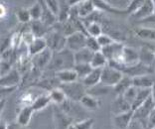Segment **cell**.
<instances>
[{"label": "cell", "mask_w": 155, "mask_h": 129, "mask_svg": "<svg viewBox=\"0 0 155 129\" xmlns=\"http://www.w3.org/2000/svg\"><path fill=\"white\" fill-rule=\"evenodd\" d=\"M153 52H154V54H155V49H154V50H153Z\"/></svg>", "instance_id": "f907efd6"}, {"label": "cell", "mask_w": 155, "mask_h": 129, "mask_svg": "<svg viewBox=\"0 0 155 129\" xmlns=\"http://www.w3.org/2000/svg\"><path fill=\"white\" fill-rule=\"evenodd\" d=\"M97 42H98V44H100V46L101 47V49L107 47V46H110V44L115 42L114 38L107 34H101L100 37L97 38Z\"/></svg>", "instance_id": "74e56055"}, {"label": "cell", "mask_w": 155, "mask_h": 129, "mask_svg": "<svg viewBox=\"0 0 155 129\" xmlns=\"http://www.w3.org/2000/svg\"><path fill=\"white\" fill-rule=\"evenodd\" d=\"M133 113H134V111L131 110L126 113L115 115L114 117V126L117 129H126L129 126L130 122L133 120Z\"/></svg>", "instance_id": "9a60e30c"}, {"label": "cell", "mask_w": 155, "mask_h": 129, "mask_svg": "<svg viewBox=\"0 0 155 129\" xmlns=\"http://www.w3.org/2000/svg\"><path fill=\"white\" fill-rule=\"evenodd\" d=\"M150 129H155V127H151Z\"/></svg>", "instance_id": "c3c4849f"}, {"label": "cell", "mask_w": 155, "mask_h": 129, "mask_svg": "<svg viewBox=\"0 0 155 129\" xmlns=\"http://www.w3.org/2000/svg\"><path fill=\"white\" fill-rule=\"evenodd\" d=\"M29 29L36 38H44L51 28L46 26L41 20H32L30 22Z\"/></svg>", "instance_id": "2e32d148"}, {"label": "cell", "mask_w": 155, "mask_h": 129, "mask_svg": "<svg viewBox=\"0 0 155 129\" xmlns=\"http://www.w3.org/2000/svg\"><path fill=\"white\" fill-rule=\"evenodd\" d=\"M139 62L143 65L155 67V54L153 50H150L149 48L143 47L139 51Z\"/></svg>", "instance_id": "cb8c5ba5"}, {"label": "cell", "mask_w": 155, "mask_h": 129, "mask_svg": "<svg viewBox=\"0 0 155 129\" xmlns=\"http://www.w3.org/2000/svg\"><path fill=\"white\" fill-rule=\"evenodd\" d=\"M29 12H30L31 19L32 20H41L42 13H43V8H42L41 1H38L31 6L29 8Z\"/></svg>", "instance_id": "836d02e7"}, {"label": "cell", "mask_w": 155, "mask_h": 129, "mask_svg": "<svg viewBox=\"0 0 155 129\" xmlns=\"http://www.w3.org/2000/svg\"><path fill=\"white\" fill-rule=\"evenodd\" d=\"M16 17L19 22H21V23H29L32 21L29 9H26V8H20L17 10Z\"/></svg>", "instance_id": "e575fe53"}, {"label": "cell", "mask_w": 155, "mask_h": 129, "mask_svg": "<svg viewBox=\"0 0 155 129\" xmlns=\"http://www.w3.org/2000/svg\"><path fill=\"white\" fill-rule=\"evenodd\" d=\"M8 129H24V127L16 122L14 124H8Z\"/></svg>", "instance_id": "ee69618b"}, {"label": "cell", "mask_w": 155, "mask_h": 129, "mask_svg": "<svg viewBox=\"0 0 155 129\" xmlns=\"http://www.w3.org/2000/svg\"><path fill=\"white\" fill-rule=\"evenodd\" d=\"M0 129H8V124L1 122V127H0Z\"/></svg>", "instance_id": "bcb514c9"}, {"label": "cell", "mask_w": 155, "mask_h": 129, "mask_svg": "<svg viewBox=\"0 0 155 129\" xmlns=\"http://www.w3.org/2000/svg\"><path fill=\"white\" fill-rule=\"evenodd\" d=\"M144 1H140V0H133V1H130L129 4L127 5V8H126V13L128 14H132L135 13L137 10H138L140 7L143 5Z\"/></svg>", "instance_id": "60d3db41"}, {"label": "cell", "mask_w": 155, "mask_h": 129, "mask_svg": "<svg viewBox=\"0 0 155 129\" xmlns=\"http://www.w3.org/2000/svg\"><path fill=\"white\" fill-rule=\"evenodd\" d=\"M55 119H56V128L57 129H67L70 125L73 124V118L66 114L62 109L55 111Z\"/></svg>", "instance_id": "ac0fdd59"}, {"label": "cell", "mask_w": 155, "mask_h": 129, "mask_svg": "<svg viewBox=\"0 0 155 129\" xmlns=\"http://www.w3.org/2000/svg\"><path fill=\"white\" fill-rule=\"evenodd\" d=\"M115 63V62H114ZM139 63V52L131 47L124 46L122 51L121 63L119 65L123 66H133Z\"/></svg>", "instance_id": "7c38bea8"}, {"label": "cell", "mask_w": 155, "mask_h": 129, "mask_svg": "<svg viewBox=\"0 0 155 129\" xmlns=\"http://www.w3.org/2000/svg\"><path fill=\"white\" fill-rule=\"evenodd\" d=\"M59 88L65 92L67 98L75 102H80L81 99L87 95V89L80 81L70 83H61Z\"/></svg>", "instance_id": "7a4b0ae2"}, {"label": "cell", "mask_w": 155, "mask_h": 129, "mask_svg": "<svg viewBox=\"0 0 155 129\" xmlns=\"http://www.w3.org/2000/svg\"><path fill=\"white\" fill-rule=\"evenodd\" d=\"M12 64L7 61L4 60H1V76H6L8 73L11 72L12 69Z\"/></svg>", "instance_id": "b9f144b4"}, {"label": "cell", "mask_w": 155, "mask_h": 129, "mask_svg": "<svg viewBox=\"0 0 155 129\" xmlns=\"http://www.w3.org/2000/svg\"><path fill=\"white\" fill-rule=\"evenodd\" d=\"M44 38L47 42L48 48L53 52H61L66 49L67 37L57 28L53 27Z\"/></svg>", "instance_id": "3957f363"}, {"label": "cell", "mask_w": 155, "mask_h": 129, "mask_svg": "<svg viewBox=\"0 0 155 129\" xmlns=\"http://www.w3.org/2000/svg\"><path fill=\"white\" fill-rule=\"evenodd\" d=\"M94 119H93V118H87V119L78 121V122L74 124H75L77 129H91L94 126Z\"/></svg>", "instance_id": "f35d334b"}, {"label": "cell", "mask_w": 155, "mask_h": 129, "mask_svg": "<svg viewBox=\"0 0 155 129\" xmlns=\"http://www.w3.org/2000/svg\"><path fill=\"white\" fill-rule=\"evenodd\" d=\"M155 82V75H146L133 79V85L137 89H152Z\"/></svg>", "instance_id": "7402d4cb"}, {"label": "cell", "mask_w": 155, "mask_h": 129, "mask_svg": "<svg viewBox=\"0 0 155 129\" xmlns=\"http://www.w3.org/2000/svg\"><path fill=\"white\" fill-rule=\"evenodd\" d=\"M154 109H155V102L152 98V96H150L142 105H140L138 108L134 110V113H133V120L145 121V122L148 123V118L150 116L151 112H152Z\"/></svg>", "instance_id": "ba28073f"}, {"label": "cell", "mask_w": 155, "mask_h": 129, "mask_svg": "<svg viewBox=\"0 0 155 129\" xmlns=\"http://www.w3.org/2000/svg\"><path fill=\"white\" fill-rule=\"evenodd\" d=\"M144 129H150L149 127H147V128H144Z\"/></svg>", "instance_id": "681fc988"}, {"label": "cell", "mask_w": 155, "mask_h": 129, "mask_svg": "<svg viewBox=\"0 0 155 129\" xmlns=\"http://www.w3.org/2000/svg\"><path fill=\"white\" fill-rule=\"evenodd\" d=\"M124 76L119 69H115L111 66L107 65V67L103 69V73H101V83L107 88H114L117 83L120 82L122 76Z\"/></svg>", "instance_id": "277c9868"}, {"label": "cell", "mask_w": 155, "mask_h": 129, "mask_svg": "<svg viewBox=\"0 0 155 129\" xmlns=\"http://www.w3.org/2000/svg\"><path fill=\"white\" fill-rule=\"evenodd\" d=\"M124 48V45L120 42L115 41L110 46H107L101 49V53L104 55V57L110 62H115L117 64L121 63V58H122V51Z\"/></svg>", "instance_id": "5b68a950"}, {"label": "cell", "mask_w": 155, "mask_h": 129, "mask_svg": "<svg viewBox=\"0 0 155 129\" xmlns=\"http://www.w3.org/2000/svg\"><path fill=\"white\" fill-rule=\"evenodd\" d=\"M150 96H151V89H138V93H137L136 98L132 104V110L134 111L140 105H142Z\"/></svg>", "instance_id": "4316f807"}, {"label": "cell", "mask_w": 155, "mask_h": 129, "mask_svg": "<svg viewBox=\"0 0 155 129\" xmlns=\"http://www.w3.org/2000/svg\"><path fill=\"white\" fill-rule=\"evenodd\" d=\"M137 93H138V89H137L136 86L133 85L129 89L126 90V92L122 96L124 97V98L127 100V102L131 104V106H132V104H133V102H134V100H135L136 96H137Z\"/></svg>", "instance_id": "8d00e7d4"}, {"label": "cell", "mask_w": 155, "mask_h": 129, "mask_svg": "<svg viewBox=\"0 0 155 129\" xmlns=\"http://www.w3.org/2000/svg\"><path fill=\"white\" fill-rule=\"evenodd\" d=\"M151 96H152V98H153L154 102H155V82H154V85L152 86V89H151Z\"/></svg>", "instance_id": "f6af8a7d"}, {"label": "cell", "mask_w": 155, "mask_h": 129, "mask_svg": "<svg viewBox=\"0 0 155 129\" xmlns=\"http://www.w3.org/2000/svg\"><path fill=\"white\" fill-rule=\"evenodd\" d=\"M33 112H35V111L33 110L31 104H29V105H25L20 109L18 115H17L16 122L19 125H21V126L26 127L30 122L31 117L33 115Z\"/></svg>", "instance_id": "e0dca14e"}, {"label": "cell", "mask_w": 155, "mask_h": 129, "mask_svg": "<svg viewBox=\"0 0 155 129\" xmlns=\"http://www.w3.org/2000/svg\"><path fill=\"white\" fill-rule=\"evenodd\" d=\"M46 4H47L48 8L50 9V11L54 14L55 16H59L60 13V1H57V0H46Z\"/></svg>", "instance_id": "ab89813d"}, {"label": "cell", "mask_w": 155, "mask_h": 129, "mask_svg": "<svg viewBox=\"0 0 155 129\" xmlns=\"http://www.w3.org/2000/svg\"><path fill=\"white\" fill-rule=\"evenodd\" d=\"M47 48L48 46L45 38H36L33 43L28 47V54L32 58L34 56L40 54L41 52H43Z\"/></svg>", "instance_id": "d4e9b609"}, {"label": "cell", "mask_w": 155, "mask_h": 129, "mask_svg": "<svg viewBox=\"0 0 155 129\" xmlns=\"http://www.w3.org/2000/svg\"><path fill=\"white\" fill-rule=\"evenodd\" d=\"M55 76L57 78L60 83H70L79 81V76H78L77 73L74 69L59 71L55 73Z\"/></svg>", "instance_id": "4fadbf2b"}, {"label": "cell", "mask_w": 155, "mask_h": 129, "mask_svg": "<svg viewBox=\"0 0 155 129\" xmlns=\"http://www.w3.org/2000/svg\"><path fill=\"white\" fill-rule=\"evenodd\" d=\"M50 102H52V100L49 93L48 95H41L33 100V102L31 103V106H32L34 111H40L44 109L47 105H49Z\"/></svg>", "instance_id": "83f0119b"}, {"label": "cell", "mask_w": 155, "mask_h": 129, "mask_svg": "<svg viewBox=\"0 0 155 129\" xmlns=\"http://www.w3.org/2000/svg\"><path fill=\"white\" fill-rule=\"evenodd\" d=\"M86 29H87V36H91V37H100L103 33V26L101 25L98 22H94V23H91L89 25L86 26Z\"/></svg>", "instance_id": "d6a6232c"}, {"label": "cell", "mask_w": 155, "mask_h": 129, "mask_svg": "<svg viewBox=\"0 0 155 129\" xmlns=\"http://www.w3.org/2000/svg\"><path fill=\"white\" fill-rule=\"evenodd\" d=\"M154 11H155L154 1H152V0H145L143 5L135 13H133L131 16L136 20L145 21L154 15Z\"/></svg>", "instance_id": "30bf717a"}, {"label": "cell", "mask_w": 155, "mask_h": 129, "mask_svg": "<svg viewBox=\"0 0 155 129\" xmlns=\"http://www.w3.org/2000/svg\"><path fill=\"white\" fill-rule=\"evenodd\" d=\"M78 12H79V17L81 19H84L87 17L91 15L96 11V6L94 4V1L91 0H86V1H80L78 4Z\"/></svg>", "instance_id": "d6986e66"}, {"label": "cell", "mask_w": 155, "mask_h": 129, "mask_svg": "<svg viewBox=\"0 0 155 129\" xmlns=\"http://www.w3.org/2000/svg\"><path fill=\"white\" fill-rule=\"evenodd\" d=\"M49 95H50V97H51L52 102H54L56 104H61V105L66 102L67 99H68L66 95H65V92H63L59 86L54 89H52L51 92H49Z\"/></svg>", "instance_id": "1f68e13d"}, {"label": "cell", "mask_w": 155, "mask_h": 129, "mask_svg": "<svg viewBox=\"0 0 155 129\" xmlns=\"http://www.w3.org/2000/svg\"><path fill=\"white\" fill-rule=\"evenodd\" d=\"M87 35L82 32H77L71 36L67 37L66 49H68L73 53L82 50L87 46Z\"/></svg>", "instance_id": "8992f818"}, {"label": "cell", "mask_w": 155, "mask_h": 129, "mask_svg": "<svg viewBox=\"0 0 155 129\" xmlns=\"http://www.w3.org/2000/svg\"><path fill=\"white\" fill-rule=\"evenodd\" d=\"M53 55H54V52L50 50L49 48H47L43 52H41L40 54L34 56V57L31 58L33 68L39 69V71H44L50 65Z\"/></svg>", "instance_id": "52a82bcc"}, {"label": "cell", "mask_w": 155, "mask_h": 129, "mask_svg": "<svg viewBox=\"0 0 155 129\" xmlns=\"http://www.w3.org/2000/svg\"><path fill=\"white\" fill-rule=\"evenodd\" d=\"M148 127H155V109L151 112L150 116L148 118Z\"/></svg>", "instance_id": "7bdbcfd3"}, {"label": "cell", "mask_w": 155, "mask_h": 129, "mask_svg": "<svg viewBox=\"0 0 155 129\" xmlns=\"http://www.w3.org/2000/svg\"><path fill=\"white\" fill-rule=\"evenodd\" d=\"M101 73H103V69H94L93 72H91L86 79H83L82 82L84 83V86H86L87 89L94 88L96 85L101 83Z\"/></svg>", "instance_id": "5bb4252c"}, {"label": "cell", "mask_w": 155, "mask_h": 129, "mask_svg": "<svg viewBox=\"0 0 155 129\" xmlns=\"http://www.w3.org/2000/svg\"><path fill=\"white\" fill-rule=\"evenodd\" d=\"M67 129H77V128H76V126H75V124L73 123V124L70 125V126H69L68 128H67Z\"/></svg>", "instance_id": "7dc6e473"}, {"label": "cell", "mask_w": 155, "mask_h": 129, "mask_svg": "<svg viewBox=\"0 0 155 129\" xmlns=\"http://www.w3.org/2000/svg\"><path fill=\"white\" fill-rule=\"evenodd\" d=\"M94 53L89 50L87 48H84L82 50L74 53V59H75V65L79 64H91L94 58Z\"/></svg>", "instance_id": "44dd1931"}, {"label": "cell", "mask_w": 155, "mask_h": 129, "mask_svg": "<svg viewBox=\"0 0 155 129\" xmlns=\"http://www.w3.org/2000/svg\"><path fill=\"white\" fill-rule=\"evenodd\" d=\"M41 4H42V8H43L41 21L49 28L54 27L58 22V17L55 16L54 14L50 11V9L48 8L47 4H46V1H41Z\"/></svg>", "instance_id": "ffe728a7"}, {"label": "cell", "mask_w": 155, "mask_h": 129, "mask_svg": "<svg viewBox=\"0 0 155 129\" xmlns=\"http://www.w3.org/2000/svg\"><path fill=\"white\" fill-rule=\"evenodd\" d=\"M108 65V60L104 57L101 52H97L94 55L93 60L91 62V66L93 69H104Z\"/></svg>", "instance_id": "f546056e"}, {"label": "cell", "mask_w": 155, "mask_h": 129, "mask_svg": "<svg viewBox=\"0 0 155 129\" xmlns=\"http://www.w3.org/2000/svg\"><path fill=\"white\" fill-rule=\"evenodd\" d=\"M86 48H87L89 50H91L94 53H97V52H101V47L98 44L97 39L96 37H91L89 36L87 38V46Z\"/></svg>", "instance_id": "d590c367"}, {"label": "cell", "mask_w": 155, "mask_h": 129, "mask_svg": "<svg viewBox=\"0 0 155 129\" xmlns=\"http://www.w3.org/2000/svg\"><path fill=\"white\" fill-rule=\"evenodd\" d=\"M134 33L137 37L142 40L155 42V28L137 27L134 29Z\"/></svg>", "instance_id": "484cf974"}, {"label": "cell", "mask_w": 155, "mask_h": 129, "mask_svg": "<svg viewBox=\"0 0 155 129\" xmlns=\"http://www.w3.org/2000/svg\"><path fill=\"white\" fill-rule=\"evenodd\" d=\"M22 79V74L19 72V69H12L11 72L6 76H1L0 83H1V88H12V86H18Z\"/></svg>", "instance_id": "9c48e42d"}, {"label": "cell", "mask_w": 155, "mask_h": 129, "mask_svg": "<svg viewBox=\"0 0 155 129\" xmlns=\"http://www.w3.org/2000/svg\"><path fill=\"white\" fill-rule=\"evenodd\" d=\"M74 69L76 71L78 76H79V81L82 82L83 79H86L93 72L94 69L91 66V64H79V65H75Z\"/></svg>", "instance_id": "4dcf8cb0"}, {"label": "cell", "mask_w": 155, "mask_h": 129, "mask_svg": "<svg viewBox=\"0 0 155 129\" xmlns=\"http://www.w3.org/2000/svg\"><path fill=\"white\" fill-rule=\"evenodd\" d=\"M131 86H133V79L131 76L124 75L122 76V79H120V82L114 88V89L116 95L121 96L124 95L126 92V90L129 89Z\"/></svg>", "instance_id": "603a6c76"}, {"label": "cell", "mask_w": 155, "mask_h": 129, "mask_svg": "<svg viewBox=\"0 0 155 129\" xmlns=\"http://www.w3.org/2000/svg\"><path fill=\"white\" fill-rule=\"evenodd\" d=\"M80 103L84 108H86L87 110H91V111L97 110L98 108V106H100V102H98L94 95H91L89 93L81 99Z\"/></svg>", "instance_id": "f1b7e54d"}, {"label": "cell", "mask_w": 155, "mask_h": 129, "mask_svg": "<svg viewBox=\"0 0 155 129\" xmlns=\"http://www.w3.org/2000/svg\"><path fill=\"white\" fill-rule=\"evenodd\" d=\"M132 110V106L127 100H126L122 95L116 96V98L112 102L110 106V111L114 115H119V114L126 113L128 111Z\"/></svg>", "instance_id": "8fae6325"}, {"label": "cell", "mask_w": 155, "mask_h": 129, "mask_svg": "<svg viewBox=\"0 0 155 129\" xmlns=\"http://www.w3.org/2000/svg\"><path fill=\"white\" fill-rule=\"evenodd\" d=\"M74 67H75L74 53L68 49H65L61 52H54L52 61L46 69L52 73H57L63 69H74Z\"/></svg>", "instance_id": "6da1fadb"}]
</instances>
